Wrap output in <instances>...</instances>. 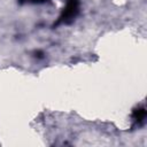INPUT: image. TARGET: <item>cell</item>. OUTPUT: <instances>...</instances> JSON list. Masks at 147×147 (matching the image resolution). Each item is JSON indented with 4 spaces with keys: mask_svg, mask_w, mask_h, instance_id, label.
<instances>
[{
    "mask_svg": "<svg viewBox=\"0 0 147 147\" xmlns=\"http://www.w3.org/2000/svg\"><path fill=\"white\" fill-rule=\"evenodd\" d=\"M145 118V109H138L136 110V114H134V121L137 122H140Z\"/></svg>",
    "mask_w": 147,
    "mask_h": 147,
    "instance_id": "1",
    "label": "cell"
},
{
    "mask_svg": "<svg viewBox=\"0 0 147 147\" xmlns=\"http://www.w3.org/2000/svg\"><path fill=\"white\" fill-rule=\"evenodd\" d=\"M22 1H26V2H44L47 0H22Z\"/></svg>",
    "mask_w": 147,
    "mask_h": 147,
    "instance_id": "2",
    "label": "cell"
}]
</instances>
